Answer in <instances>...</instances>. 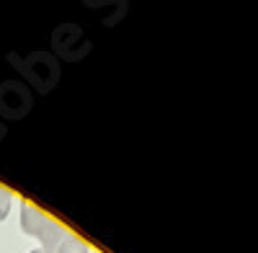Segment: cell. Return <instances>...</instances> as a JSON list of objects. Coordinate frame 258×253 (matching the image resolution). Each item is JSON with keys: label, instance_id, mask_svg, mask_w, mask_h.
<instances>
[{"label": "cell", "instance_id": "cell-5", "mask_svg": "<svg viewBox=\"0 0 258 253\" xmlns=\"http://www.w3.org/2000/svg\"><path fill=\"white\" fill-rule=\"evenodd\" d=\"M31 253H47L44 248H36V250H31Z\"/></svg>", "mask_w": 258, "mask_h": 253}, {"label": "cell", "instance_id": "cell-1", "mask_svg": "<svg viewBox=\"0 0 258 253\" xmlns=\"http://www.w3.org/2000/svg\"><path fill=\"white\" fill-rule=\"evenodd\" d=\"M21 230H24L26 235L36 238L47 253H54L57 245L68 238V235H64V230L54 220H49L44 212H41V209H36L31 204L21 207Z\"/></svg>", "mask_w": 258, "mask_h": 253}, {"label": "cell", "instance_id": "cell-4", "mask_svg": "<svg viewBox=\"0 0 258 253\" xmlns=\"http://www.w3.org/2000/svg\"><path fill=\"white\" fill-rule=\"evenodd\" d=\"M11 192L8 188H0V220H6L8 217V212H11Z\"/></svg>", "mask_w": 258, "mask_h": 253}, {"label": "cell", "instance_id": "cell-3", "mask_svg": "<svg viewBox=\"0 0 258 253\" xmlns=\"http://www.w3.org/2000/svg\"><path fill=\"white\" fill-rule=\"evenodd\" d=\"M57 253H88V248H85L78 238H64L59 245H57Z\"/></svg>", "mask_w": 258, "mask_h": 253}, {"label": "cell", "instance_id": "cell-2", "mask_svg": "<svg viewBox=\"0 0 258 253\" xmlns=\"http://www.w3.org/2000/svg\"><path fill=\"white\" fill-rule=\"evenodd\" d=\"M31 111V93L24 83L6 80L0 83V116L6 119H21Z\"/></svg>", "mask_w": 258, "mask_h": 253}]
</instances>
